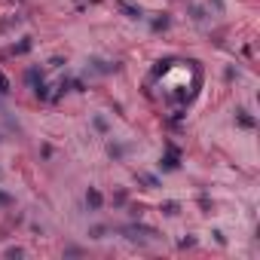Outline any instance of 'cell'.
Instances as JSON below:
<instances>
[{
  "label": "cell",
  "mask_w": 260,
  "mask_h": 260,
  "mask_svg": "<svg viewBox=\"0 0 260 260\" xmlns=\"http://www.w3.org/2000/svg\"><path fill=\"white\" fill-rule=\"evenodd\" d=\"M6 86H9V83H6V77L0 74V92H6Z\"/></svg>",
  "instance_id": "obj_2"
},
{
  "label": "cell",
  "mask_w": 260,
  "mask_h": 260,
  "mask_svg": "<svg viewBox=\"0 0 260 260\" xmlns=\"http://www.w3.org/2000/svg\"><path fill=\"white\" fill-rule=\"evenodd\" d=\"M89 205H92V208H98V205H101V196L95 193V190H92V193H89Z\"/></svg>",
  "instance_id": "obj_1"
},
{
  "label": "cell",
  "mask_w": 260,
  "mask_h": 260,
  "mask_svg": "<svg viewBox=\"0 0 260 260\" xmlns=\"http://www.w3.org/2000/svg\"><path fill=\"white\" fill-rule=\"evenodd\" d=\"M0 202H3V205H9V196H3V193H0Z\"/></svg>",
  "instance_id": "obj_3"
}]
</instances>
